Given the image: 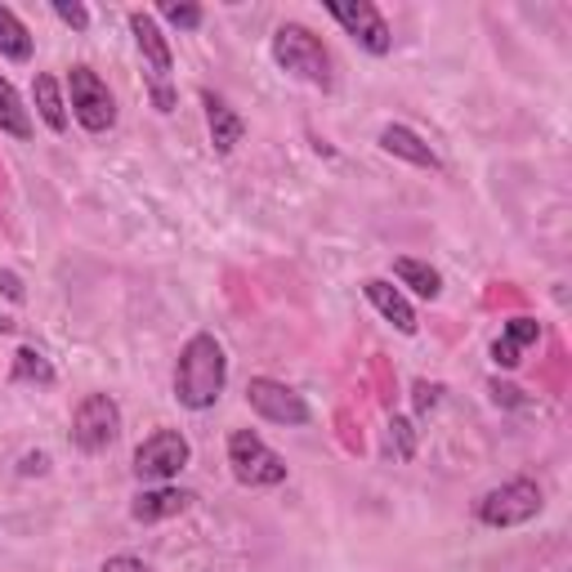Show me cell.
I'll use <instances>...</instances> for the list:
<instances>
[{
	"mask_svg": "<svg viewBox=\"0 0 572 572\" xmlns=\"http://www.w3.org/2000/svg\"><path fill=\"white\" fill-rule=\"evenodd\" d=\"M224 380H228V358L219 349V341L211 331H198L193 341L183 345L179 367H175V398L188 412H206L219 403L224 394Z\"/></svg>",
	"mask_w": 572,
	"mask_h": 572,
	"instance_id": "1",
	"label": "cell"
},
{
	"mask_svg": "<svg viewBox=\"0 0 572 572\" xmlns=\"http://www.w3.org/2000/svg\"><path fill=\"white\" fill-rule=\"evenodd\" d=\"M273 59L282 72H291L296 81L313 85V90H331L336 85V76H331V55H326V45L300 27V23H286L273 32Z\"/></svg>",
	"mask_w": 572,
	"mask_h": 572,
	"instance_id": "2",
	"label": "cell"
},
{
	"mask_svg": "<svg viewBox=\"0 0 572 572\" xmlns=\"http://www.w3.org/2000/svg\"><path fill=\"white\" fill-rule=\"evenodd\" d=\"M130 32H134V45H139V55H143V72H148V90H153L157 112H175V90H170L175 59H170V40L162 36L157 19L143 14V10L130 14Z\"/></svg>",
	"mask_w": 572,
	"mask_h": 572,
	"instance_id": "3",
	"label": "cell"
},
{
	"mask_svg": "<svg viewBox=\"0 0 572 572\" xmlns=\"http://www.w3.org/2000/svg\"><path fill=\"white\" fill-rule=\"evenodd\" d=\"M228 469L242 488H277L286 484V461L255 434V429H237L228 439Z\"/></svg>",
	"mask_w": 572,
	"mask_h": 572,
	"instance_id": "4",
	"label": "cell"
},
{
	"mask_svg": "<svg viewBox=\"0 0 572 572\" xmlns=\"http://www.w3.org/2000/svg\"><path fill=\"white\" fill-rule=\"evenodd\" d=\"M68 94H72V117L90 134H104V130L117 126V99H112L108 81L94 68H72L68 72Z\"/></svg>",
	"mask_w": 572,
	"mask_h": 572,
	"instance_id": "5",
	"label": "cell"
},
{
	"mask_svg": "<svg viewBox=\"0 0 572 572\" xmlns=\"http://www.w3.org/2000/svg\"><path fill=\"white\" fill-rule=\"evenodd\" d=\"M474 514H479V523H488V528H519V523L541 514V488L533 479H510V484L492 488Z\"/></svg>",
	"mask_w": 572,
	"mask_h": 572,
	"instance_id": "6",
	"label": "cell"
},
{
	"mask_svg": "<svg viewBox=\"0 0 572 572\" xmlns=\"http://www.w3.org/2000/svg\"><path fill=\"white\" fill-rule=\"evenodd\" d=\"M121 434V407L108 394H90L81 398L76 416H72V443L81 452H108Z\"/></svg>",
	"mask_w": 572,
	"mask_h": 572,
	"instance_id": "7",
	"label": "cell"
},
{
	"mask_svg": "<svg viewBox=\"0 0 572 572\" xmlns=\"http://www.w3.org/2000/svg\"><path fill=\"white\" fill-rule=\"evenodd\" d=\"M188 456H193V452H188V439L179 434V429H157V434L143 439L139 452H134V479L166 484L188 465Z\"/></svg>",
	"mask_w": 572,
	"mask_h": 572,
	"instance_id": "8",
	"label": "cell"
},
{
	"mask_svg": "<svg viewBox=\"0 0 572 572\" xmlns=\"http://www.w3.org/2000/svg\"><path fill=\"white\" fill-rule=\"evenodd\" d=\"M326 14L336 19L367 55H390V45H394V32H390V23H385V14H380L371 0H331L326 5Z\"/></svg>",
	"mask_w": 572,
	"mask_h": 572,
	"instance_id": "9",
	"label": "cell"
},
{
	"mask_svg": "<svg viewBox=\"0 0 572 572\" xmlns=\"http://www.w3.org/2000/svg\"><path fill=\"white\" fill-rule=\"evenodd\" d=\"M247 403L255 407V416L273 420V425H309V403L291 390L282 385V380H269V376H255L247 385Z\"/></svg>",
	"mask_w": 572,
	"mask_h": 572,
	"instance_id": "10",
	"label": "cell"
},
{
	"mask_svg": "<svg viewBox=\"0 0 572 572\" xmlns=\"http://www.w3.org/2000/svg\"><path fill=\"white\" fill-rule=\"evenodd\" d=\"M362 296H367V300H371L380 313H385V318H390V322L403 331V336H416V326H420V322H416V309L403 300V291H398V286L380 282V277H367V282H362Z\"/></svg>",
	"mask_w": 572,
	"mask_h": 572,
	"instance_id": "11",
	"label": "cell"
},
{
	"mask_svg": "<svg viewBox=\"0 0 572 572\" xmlns=\"http://www.w3.org/2000/svg\"><path fill=\"white\" fill-rule=\"evenodd\" d=\"M193 505V492L183 488H153V492H139L134 505H130V519L134 523H162V519H175Z\"/></svg>",
	"mask_w": 572,
	"mask_h": 572,
	"instance_id": "12",
	"label": "cell"
},
{
	"mask_svg": "<svg viewBox=\"0 0 572 572\" xmlns=\"http://www.w3.org/2000/svg\"><path fill=\"white\" fill-rule=\"evenodd\" d=\"M380 148H385L390 157H403V162L420 166V170H439L434 148H429V143L412 126H385V130H380Z\"/></svg>",
	"mask_w": 572,
	"mask_h": 572,
	"instance_id": "13",
	"label": "cell"
},
{
	"mask_svg": "<svg viewBox=\"0 0 572 572\" xmlns=\"http://www.w3.org/2000/svg\"><path fill=\"white\" fill-rule=\"evenodd\" d=\"M202 104H206V126H211V143H215V153H233L237 143H242V134H247V121L237 117L219 94H202Z\"/></svg>",
	"mask_w": 572,
	"mask_h": 572,
	"instance_id": "14",
	"label": "cell"
},
{
	"mask_svg": "<svg viewBox=\"0 0 572 572\" xmlns=\"http://www.w3.org/2000/svg\"><path fill=\"white\" fill-rule=\"evenodd\" d=\"M537 341H541V322L537 318H510L505 331H501V341L492 345V362L510 371V367H519V354L528 345H537Z\"/></svg>",
	"mask_w": 572,
	"mask_h": 572,
	"instance_id": "15",
	"label": "cell"
},
{
	"mask_svg": "<svg viewBox=\"0 0 572 572\" xmlns=\"http://www.w3.org/2000/svg\"><path fill=\"white\" fill-rule=\"evenodd\" d=\"M32 99H36L40 121L50 126L55 134H63V130H68V104H63V90H59V81H55L50 72H40V76L32 81Z\"/></svg>",
	"mask_w": 572,
	"mask_h": 572,
	"instance_id": "16",
	"label": "cell"
},
{
	"mask_svg": "<svg viewBox=\"0 0 572 572\" xmlns=\"http://www.w3.org/2000/svg\"><path fill=\"white\" fill-rule=\"evenodd\" d=\"M394 273H398L403 286H412V291H416L420 300H439V296H443V277H439V269H429L425 260L398 255V260H394Z\"/></svg>",
	"mask_w": 572,
	"mask_h": 572,
	"instance_id": "17",
	"label": "cell"
},
{
	"mask_svg": "<svg viewBox=\"0 0 572 572\" xmlns=\"http://www.w3.org/2000/svg\"><path fill=\"white\" fill-rule=\"evenodd\" d=\"M10 380L14 385H40V390H50L55 385V367H50V358H45L40 349H32V345H23L19 354H14V371H10Z\"/></svg>",
	"mask_w": 572,
	"mask_h": 572,
	"instance_id": "18",
	"label": "cell"
},
{
	"mask_svg": "<svg viewBox=\"0 0 572 572\" xmlns=\"http://www.w3.org/2000/svg\"><path fill=\"white\" fill-rule=\"evenodd\" d=\"M0 55L14 59V63L32 59V32L23 27V19L10 5H0Z\"/></svg>",
	"mask_w": 572,
	"mask_h": 572,
	"instance_id": "19",
	"label": "cell"
},
{
	"mask_svg": "<svg viewBox=\"0 0 572 572\" xmlns=\"http://www.w3.org/2000/svg\"><path fill=\"white\" fill-rule=\"evenodd\" d=\"M0 130H10L14 139H32V117L19 99V90L0 76Z\"/></svg>",
	"mask_w": 572,
	"mask_h": 572,
	"instance_id": "20",
	"label": "cell"
},
{
	"mask_svg": "<svg viewBox=\"0 0 572 572\" xmlns=\"http://www.w3.org/2000/svg\"><path fill=\"white\" fill-rule=\"evenodd\" d=\"M390 452H394L398 461H412V456H416V429H412V420H403V416L390 420Z\"/></svg>",
	"mask_w": 572,
	"mask_h": 572,
	"instance_id": "21",
	"label": "cell"
},
{
	"mask_svg": "<svg viewBox=\"0 0 572 572\" xmlns=\"http://www.w3.org/2000/svg\"><path fill=\"white\" fill-rule=\"evenodd\" d=\"M162 14H166L175 27H183V32H198V27H202V19H206V14H202V5H166Z\"/></svg>",
	"mask_w": 572,
	"mask_h": 572,
	"instance_id": "22",
	"label": "cell"
},
{
	"mask_svg": "<svg viewBox=\"0 0 572 572\" xmlns=\"http://www.w3.org/2000/svg\"><path fill=\"white\" fill-rule=\"evenodd\" d=\"M55 14H59L68 27H76V32L90 27V10H85V5H72V0H55Z\"/></svg>",
	"mask_w": 572,
	"mask_h": 572,
	"instance_id": "23",
	"label": "cell"
},
{
	"mask_svg": "<svg viewBox=\"0 0 572 572\" xmlns=\"http://www.w3.org/2000/svg\"><path fill=\"white\" fill-rule=\"evenodd\" d=\"M416 412L425 416V412H434L439 407V394H443V385H429V380H416Z\"/></svg>",
	"mask_w": 572,
	"mask_h": 572,
	"instance_id": "24",
	"label": "cell"
},
{
	"mask_svg": "<svg viewBox=\"0 0 572 572\" xmlns=\"http://www.w3.org/2000/svg\"><path fill=\"white\" fill-rule=\"evenodd\" d=\"M104 572H148V563L134 555H112V559H104Z\"/></svg>",
	"mask_w": 572,
	"mask_h": 572,
	"instance_id": "25",
	"label": "cell"
},
{
	"mask_svg": "<svg viewBox=\"0 0 572 572\" xmlns=\"http://www.w3.org/2000/svg\"><path fill=\"white\" fill-rule=\"evenodd\" d=\"M45 469H50V456H45V452H27V456L19 461V474H23V479H32V474H45Z\"/></svg>",
	"mask_w": 572,
	"mask_h": 572,
	"instance_id": "26",
	"label": "cell"
},
{
	"mask_svg": "<svg viewBox=\"0 0 572 572\" xmlns=\"http://www.w3.org/2000/svg\"><path fill=\"white\" fill-rule=\"evenodd\" d=\"M0 291H5L14 305H23V296H27V291H23V282H19L10 269H0Z\"/></svg>",
	"mask_w": 572,
	"mask_h": 572,
	"instance_id": "27",
	"label": "cell"
},
{
	"mask_svg": "<svg viewBox=\"0 0 572 572\" xmlns=\"http://www.w3.org/2000/svg\"><path fill=\"white\" fill-rule=\"evenodd\" d=\"M492 398H497V403H505V407H519V403H523V398H519V390H514V385H501V380L492 385Z\"/></svg>",
	"mask_w": 572,
	"mask_h": 572,
	"instance_id": "28",
	"label": "cell"
},
{
	"mask_svg": "<svg viewBox=\"0 0 572 572\" xmlns=\"http://www.w3.org/2000/svg\"><path fill=\"white\" fill-rule=\"evenodd\" d=\"M0 331H14V322H10V318H0Z\"/></svg>",
	"mask_w": 572,
	"mask_h": 572,
	"instance_id": "29",
	"label": "cell"
}]
</instances>
